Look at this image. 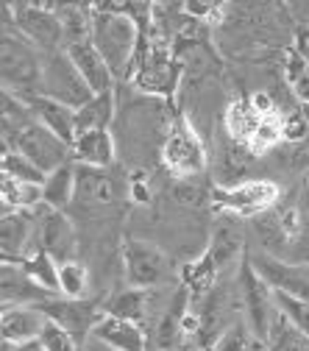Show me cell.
Wrapping results in <instances>:
<instances>
[{
    "label": "cell",
    "instance_id": "19",
    "mask_svg": "<svg viewBox=\"0 0 309 351\" xmlns=\"http://www.w3.org/2000/svg\"><path fill=\"white\" fill-rule=\"evenodd\" d=\"M120 195V187L109 170L78 167L75 165V204L78 206H109Z\"/></svg>",
    "mask_w": 309,
    "mask_h": 351
},
{
    "label": "cell",
    "instance_id": "22",
    "mask_svg": "<svg viewBox=\"0 0 309 351\" xmlns=\"http://www.w3.org/2000/svg\"><path fill=\"white\" fill-rule=\"evenodd\" d=\"M73 165L109 170L114 165V137L109 131H84L73 140Z\"/></svg>",
    "mask_w": 309,
    "mask_h": 351
},
{
    "label": "cell",
    "instance_id": "5",
    "mask_svg": "<svg viewBox=\"0 0 309 351\" xmlns=\"http://www.w3.org/2000/svg\"><path fill=\"white\" fill-rule=\"evenodd\" d=\"M42 98L56 101L73 112H78L81 106H86L95 95L86 86V81L81 78V73L75 70V64L70 62L67 51L51 53L42 59V84H39Z\"/></svg>",
    "mask_w": 309,
    "mask_h": 351
},
{
    "label": "cell",
    "instance_id": "33",
    "mask_svg": "<svg viewBox=\"0 0 309 351\" xmlns=\"http://www.w3.org/2000/svg\"><path fill=\"white\" fill-rule=\"evenodd\" d=\"M209 351H264V343L248 329L245 321H237Z\"/></svg>",
    "mask_w": 309,
    "mask_h": 351
},
{
    "label": "cell",
    "instance_id": "32",
    "mask_svg": "<svg viewBox=\"0 0 309 351\" xmlns=\"http://www.w3.org/2000/svg\"><path fill=\"white\" fill-rule=\"evenodd\" d=\"M20 265L25 268V274L51 295H59V262L53 256H48L45 251H36L28 259H23Z\"/></svg>",
    "mask_w": 309,
    "mask_h": 351
},
{
    "label": "cell",
    "instance_id": "29",
    "mask_svg": "<svg viewBox=\"0 0 309 351\" xmlns=\"http://www.w3.org/2000/svg\"><path fill=\"white\" fill-rule=\"evenodd\" d=\"M279 145H284V114L273 112V114H264L259 128L254 131V137L248 140V148L254 156H264L276 151Z\"/></svg>",
    "mask_w": 309,
    "mask_h": 351
},
{
    "label": "cell",
    "instance_id": "17",
    "mask_svg": "<svg viewBox=\"0 0 309 351\" xmlns=\"http://www.w3.org/2000/svg\"><path fill=\"white\" fill-rule=\"evenodd\" d=\"M48 318L39 306L31 304H12L0 313V337H6L12 346H23L31 340H39Z\"/></svg>",
    "mask_w": 309,
    "mask_h": 351
},
{
    "label": "cell",
    "instance_id": "16",
    "mask_svg": "<svg viewBox=\"0 0 309 351\" xmlns=\"http://www.w3.org/2000/svg\"><path fill=\"white\" fill-rule=\"evenodd\" d=\"M220 145H217V159H214V179L220 187H234V184H243L248 182L245 173L251 170V162L256 159L251 154V148L245 143H237L232 140L226 131L217 137Z\"/></svg>",
    "mask_w": 309,
    "mask_h": 351
},
{
    "label": "cell",
    "instance_id": "2",
    "mask_svg": "<svg viewBox=\"0 0 309 351\" xmlns=\"http://www.w3.org/2000/svg\"><path fill=\"white\" fill-rule=\"evenodd\" d=\"M42 59L45 56L14 25H0V86L20 104H31L42 95Z\"/></svg>",
    "mask_w": 309,
    "mask_h": 351
},
{
    "label": "cell",
    "instance_id": "11",
    "mask_svg": "<svg viewBox=\"0 0 309 351\" xmlns=\"http://www.w3.org/2000/svg\"><path fill=\"white\" fill-rule=\"evenodd\" d=\"M245 259L254 265V271L271 285L273 293H282V295H290V298L309 304V265H304V262L276 259V256H268L264 251H256V248L248 251Z\"/></svg>",
    "mask_w": 309,
    "mask_h": 351
},
{
    "label": "cell",
    "instance_id": "4",
    "mask_svg": "<svg viewBox=\"0 0 309 351\" xmlns=\"http://www.w3.org/2000/svg\"><path fill=\"white\" fill-rule=\"evenodd\" d=\"M12 25L42 56L67 51L64 25L53 3H12Z\"/></svg>",
    "mask_w": 309,
    "mask_h": 351
},
{
    "label": "cell",
    "instance_id": "1",
    "mask_svg": "<svg viewBox=\"0 0 309 351\" xmlns=\"http://www.w3.org/2000/svg\"><path fill=\"white\" fill-rule=\"evenodd\" d=\"M95 9L98 12H92V34H90L92 48L103 56V62L109 64L117 81L134 78L137 56L143 45V36H140L143 28L128 14H123L117 6L101 3Z\"/></svg>",
    "mask_w": 309,
    "mask_h": 351
},
{
    "label": "cell",
    "instance_id": "27",
    "mask_svg": "<svg viewBox=\"0 0 309 351\" xmlns=\"http://www.w3.org/2000/svg\"><path fill=\"white\" fill-rule=\"evenodd\" d=\"M73 198H75V165L67 162L45 176V182H42V204L62 212L73 204Z\"/></svg>",
    "mask_w": 309,
    "mask_h": 351
},
{
    "label": "cell",
    "instance_id": "3",
    "mask_svg": "<svg viewBox=\"0 0 309 351\" xmlns=\"http://www.w3.org/2000/svg\"><path fill=\"white\" fill-rule=\"evenodd\" d=\"M162 162L173 179H198L209 167V154L201 131H195L184 114L167 125V134L162 140Z\"/></svg>",
    "mask_w": 309,
    "mask_h": 351
},
{
    "label": "cell",
    "instance_id": "15",
    "mask_svg": "<svg viewBox=\"0 0 309 351\" xmlns=\"http://www.w3.org/2000/svg\"><path fill=\"white\" fill-rule=\"evenodd\" d=\"M36 221L34 212H12L0 221V254L9 262H23L36 254Z\"/></svg>",
    "mask_w": 309,
    "mask_h": 351
},
{
    "label": "cell",
    "instance_id": "6",
    "mask_svg": "<svg viewBox=\"0 0 309 351\" xmlns=\"http://www.w3.org/2000/svg\"><path fill=\"white\" fill-rule=\"evenodd\" d=\"M237 290H240V301H243V321L264 343L268 335H271L273 318L279 313L276 293L271 290L268 282L254 271V265L248 259H243L240 268H237Z\"/></svg>",
    "mask_w": 309,
    "mask_h": 351
},
{
    "label": "cell",
    "instance_id": "34",
    "mask_svg": "<svg viewBox=\"0 0 309 351\" xmlns=\"http://www.w3.org/2000/svg\"><path fill=\"white\" fill-rule=\"evenodd\" d=\"M0 170H3L14 184H42L45 182V173L36 170L25 156H20L17 151L3 154V162H0Z\"/></svg>",
    "mask_w": 309,
    "mask_h": 351
},
{
    "label": "cell",
    "instance_id": "26",
    "mask_svg": "<svg viewBox=\"0 0 309 351\" xmlns=\"http://www.w3.org/2000/svg\"><path fill=\"white\" fill-rule=\"evenodd\" d=\"M259 123H262V114L254 109L251 98H234L223 109V131L237 143L248 145V140L254 137V131L259 128Z\"/></svg>",
    "mask_w": 309,
    "mask_h": 351
},
{
    "label": "cell",
    "instance_id": "41",
    "mask_svg": "<svg viewBox=\"0 0 309 351\" xmlns=\"http://www.w3.org/2000/svg\"><path fill=\"white\" fill-rule=\"evenodd\" d=\"M0 262H9V259H6V256H3V254H0Z\"/></svg>",
    "mask_w": 309,
    "mask_h": 351
},
{
    "label": "cell",
    "instance_id": "38",
    "mask_svg": "<svg viewBox=\"0 0 309 351\" xmlns=\"http://www.w3.org/2000/svg\"><path fill=\"white\" fill-rule=\"evenodd\" d=\"M12 212H17V209H14V204H12L3 193H0V221H3V217H9Z\"/></svg>",
    "mask_w": 309,
    "mask_h": 351
},
{
    "label": "cell",
    "instance_id": "21",
    "mask_svg": "<svg viewBox=\"0 0 309 351\" xmlns=\"http://www.w3.org/2000/svg\"><path fill=\"white\" fill-rule=\"evenodd\" d=\"M92 340H98L101 346L112 348V351H148V335L140 324L131 321H120L103 313V318L95 324Z\"/></svg>",
    "mask_w": 309,
    "mask_h": 351
},
{
    "label": "cell",
    "instance_id": "13",
    "mask_svg": "<svg viewBox=\"0 0 309 351\" xmlns=\"http://www.w3.org/2000/svg\"><path fill=\"white\" fill-rule=\"evenodd\" d=\"M39 310L45 313L48 321L59 324L62 329H67L78 343L84 337H90L95 324L103 318V310H101V304L98 301H70V298H62V295H53L48 301H42L39 304Z\"/></svg>",
    "mask_w": 309,
    "mask_h": 351
},
{
    "label": "cell",
    "instance_id": "36",
    "mask_svg": "<svg viewBox=\"0 0 309 351\" xmlns=\"http://www.w3.org/2000/svg\"><path fill=\"white\" fill-rule=\"evenodd\" d=\"M276 306L290 318V324L309 337V304L306 301H298V298H290V295H282L276 293Z\"/></svg>",
    "mask_w": 309,
    "mask_h": 351
},
{
    "label": "cell",
    "instance_id": "39",
    "mask_svg": "<svg viewBox=\"0 0 309 351\" xmlns=\"http://www.w3.org/2000/svg\"><path fill=\"white\" fill-rule=\"evenodd\" d=\"M14 351H45L39 340H31V343H23V346H14Z\"/></svg>",
    "mask_w": 309,
    "mask_h": 351
},
{
    "label": "cell",
    "instance_id": "20",
    "mask_svg": "<svg viewBox=\"0 0 309 351\" xmlns=\"http://www.w3.org/2000/svg\"><path fill=\"white\" fill-rule=\"evenodd\" d=\"M67 56L75 64V70L81 73V78L86 81V86L92 90V95L114 93V81L117 78L109 70V64L103 62V56L92 48V42H78V45H70Z\"/></svg>",
    "mask_w": 309,
    "mask_h": 351
},
{
    "label": "cell",
    "instance_id": "31",
    "mask_svg": "<svg viewBox=\"0 0 309 351\" xmlns=\"http://www.w3.org/2000/svg\"><path fill=\"white\" fill-rule=\"evenodd\" d=\"M90 268L84 265L78 259H70V262H59V295L62 298H70V301H81L90 293Z\"/></svg>",
    "mask_w": 309,
    "mask_h": 351
},
{
    "label": "cell",
    "instance_id": "25",
    "mask_svg": "<svg viewBox=\"0 0 309 351\" xmlns=\"http://www.w3.org/2000/svg\"><path fill=\"white\" fill-rule=\"evenodd\" d=\"M103 313L120 321H131V324H143L151 315V290H137V287H125L120 293H114L106 304Z\"/></svg>",
    "mask_w": 309,
    "mask_h": 351
},
{
    "label": "cell",
    "instance_id": "37",
    "mask_svg": "<svg viewBox=\"0 0 309 351\" xmlns=\"http://www.w3.org/2000/svg\"><path fill=\"white\" fill-rule=\"evenodd\" d=\"M309 137V120L304 112H290L284 114V143L298 145Z\"/></svg>",
    "mask_w": 309,
    "mask_h": 351
},
{
    "label": "cell",
    "instance_id": "7",
    "mask_svg": "<svg viewBox=\"0 0 309 351\" xmlns=\"http://www.w3.org/2000/svg\"><path fill=\"white\" fill-rule=\"evenodd\" d=\"M282 201V190L276 182L271 179H248L243 184L234 187H217L212 190V204L223 212V215H234V217H256L276 209Z\"/></svg>",
    "mask_w": 309,
    "mask_h": 351
},
{
    "label": "cell",
    "instance_id": "9",
    "mask_svg": "<svg viewBox=\"0 0 309 351\" xmlns=\"http://www.w3.org/2000/svg\"><path fill=\"white\" fill-rule=\"evenodd\" d=\"M125 282L137 290H159L170 279L167 254L148 240H125L123 245Z\"/></svg>",
    "mask_w": 309,
    "mask_h": 351
},
{
    "label": "cell",
    "instance_id": "23",
    "mask_svg": "<svg viewBox=\"0 0 309 351\" xmlns=\"http://www.w3.org/2000/svg\"><path fill=\"white\" fill-rule=\"evenodd\" d=\"M251 234L256 240V251H264L268 256H290L293 248V237L287 234V229L279 221V212L271 209L264 215L251 217Z\"/></svg>",
    "mask_w": 309,
    "mask_h": 351
},
{
    "label": "cell",
    "instance_id": "14",
    "mask_svg": "<svg viewBox=\"0 0 309 351\" xmlns=\"http://www.w3.org/2000/svg\"><path fill=\"white\" fill-rule=\"evenodd\" d=\"M243 254H245V232H243L240 217L220 215V221L214 223L212 237H209L206 256L212 259V265L217 268V274H223V271H229L234 265V262L243 259Z\"/></svg>",
    "mask_w": 309,
    "mask_h": 351
},
{
    "label": "cell",
    "instance_id": "8",
    "mask_svg": "<svg viewBox=\"0 0 309 351\" xmlns=\"http://www.w3.org/2000/svg\"><path fill=\"white\" fill-rule=\"evenodd\" d=\"M179 75L182 67L167 51L164 42L151 36V45L143 42L140 45V56H137V70H134V84L148 95H159V98H173L175 86H179Z\"/></svg>",
    "mask_w": 309,
    "mask_h": 351
},
{
    "label": "cell",
    "instance_id": "12",
    "mask_svg": "<svg viewBox=\"0 0 309 351\" xmlns=\"http://www.w3.org/2000/svg\"><path fill=\"white\" fill-rule=\"evenodd\" d=\"M36 221V248L53 256L56 262H70L78 254V234L73 221L64 212H56L51 206H36L34 209Z\"/></svg>",
    "mask_w": 309,
    "mask_h": 351
},
{
    "label": "cell",
    "instance_id": "35",
    "mask_svg": "<svg viewBox=\"0 0 309 351\" xmlns=\"http://www.w3.org/2000/svg\"><path fill=\"white\" fill-rule=\"evenodd\" d=\"M39 343L45 351H81V343L53 321L45 324V329H42V335H39Z\"/></svg>",
    "mask_w": 309,
    "mask_h": 351
},
{
    "label": "cell",
    "instance_id": "28",
    "mask_svg": "<svg viewBox=\"0 0 309 351\" xmlns=\"http://www.w3.org/2000/svg\"><path fill=\"white\" fill-rule=\"evenodd\" d=\"M112 120H114V93L95 95L90 104L75 112V134H84V131H109Z\"/></svg>",
    "mask_w": 309,
    "mask_h": 351
},
{
    "label": "cell",
    "instance_id": "40",
    "mask_svg": "<svg viewBox=\"0 0 309 351\" xmlns=\"http://www.w3.org/2000/svg\"><path fill=\"white\" fill-rule=\"evenodd\" d=\"M0 351H14V346H12L6 337H0Z\"/></svg>",
    "mask_w": 309,
    "mask_h": 351
},
{
    "label": "cell",
    "instance_id": "18",
    "mask_svg": "<svg viewBox=\"0 0 309 351\" xmlns=\"http://www.w3.org/2000/svg\"><path fill=\"white\" fill-rule=\"evenodd\" d=\"M53 298L51 293L42 290L28 274L20 262H0V304H31L39 306L42 301Z\"/></svg>",
    "mask_w": 309,
    "mask_h": 351
},
{
    "label": "cell",
    "instance_id": "10",
    "mask_svg": "<svg viewBox=\"0 0 309 351\" xmlns=\"http://www.w3.org/2000/svg\"><path fill=\"white\" fill-rule=\"evenodd\" d=\"M14 151L20 156H25L36 170L42 173H53L56 167L73 162V151L64 140H59L56 134H51V131L45 125H39L36 120L25 123L20 131H17V137L12 140Z\"/></svg>",
    "mask_w": 309,
    "mask_h": 351
},
{
    "label": "cell",
    "instance_id": "24",
    "mask_svg": "<svg viewBox=\"0 0 309 351\" xmlns=\"http://www.w3.org/2000/svg\"><path fill=\"white\" fill-rule=\"evenodd\" d=\"M31 117L39 123V125H45L51 134H56L59 140H64L70 148H73V140H75V112L56 104V101H48V98H34L31 104H25Z\"/></svg>",
    "mask_w": 309,
    "mask_h": 351
},
{
    "label": "cell",
    "instance_id": "30",
    "mask_svg": "<svg viewBox=\"0 0 309 351\" xmlns=\"http://www.w3.org/2000/svg\"><path fill=\"white\" fill-rule=\"evenodd\" d=\"M264 351H309V337L301 335L290 318L279 310L276 318H273V326H271V335L264 340Z\"/></svg>",
    "mask_w": 309,
    "mask_h": 351
}]
</instances>
